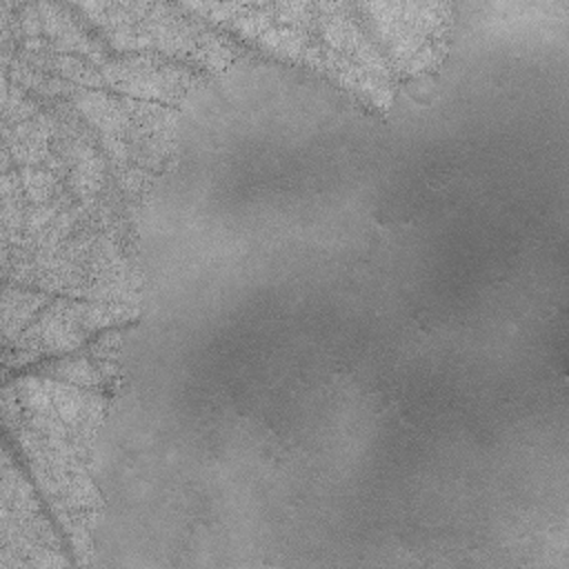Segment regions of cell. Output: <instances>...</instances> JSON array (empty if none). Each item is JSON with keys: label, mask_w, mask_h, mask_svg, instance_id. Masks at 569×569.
<instances>
[{"label": "cell", "mask_w": 569, "mask_h": 569, "mask_svg": "<svg viewBox=\"0 0 569 569\" xmlns=\"http://www.w3.org/2000/svg\"><path fill=\"white\" fill-rule=\"evenodd\" d=\"M113 7L120 11L118 16L107 4H89L91 11H98L93 20L118 49L127 51L136 38L140 42L138 51H162L167 56L209 64L211 69L222 64V53H229L216 33L202 29L198 22L193 24L189 16H176L167 4H151L153 13H149V4Z\"/></svg>", "instance_id": "1"}, {"label": "cell", "mask_w": 569, "mask_h": 569, "mask_svg": "<svg viewBox=\"0 0 569 569\" xmlns=\"http://www.w3.org/2000/svg\"><path fill=\"white\" fill-rule=\"evenodd\" d=\"M138 311L124 302H84V300H49L42 307L38 320L33 318L29 327L16 336L18 365L22 356L27 360L38 358L40 353H67L82 345L87 336L109 325H118L127 318H133Z\"/></svg>", "instance_id": "2"}, {"label": "cell", "mask_w": 569, "mask_h": 569, "mask_svg": "<svg viewBox=\"0 0 569 569\" xmlns=\"http://www.w3.org/2000/svg\"><path fill=\"white\" fill-rule=\"evenodd\" d=\"M369 22L400 69H427L447 33L449 4H362Z\"/></svg>", "instance_id": "3"}]
</instances>
